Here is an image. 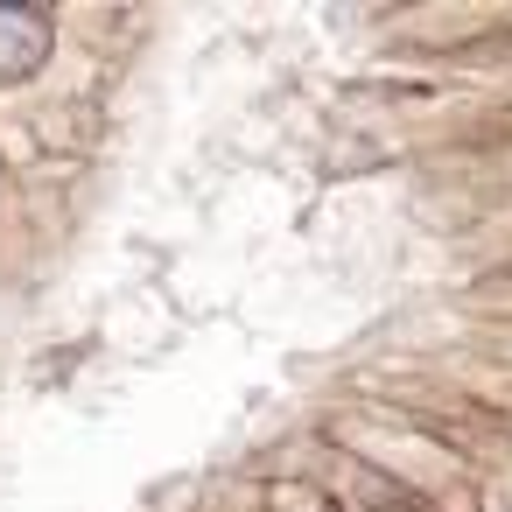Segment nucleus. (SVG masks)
<instances>
[{"mask_svg":"<svg viewBox=\"0 0 512 512\" xmlns=\"http://www.w3.org/2000/svg\"><path fill=\"white\" fill-rule=\"evenodd\" d=\"M50 57V15L36 8H0V85L36 78Z\"/></svg>","mask_w":512,"mask_h":512,"instance_id":"obj_1","label":"nucleus"}]
</instances>
